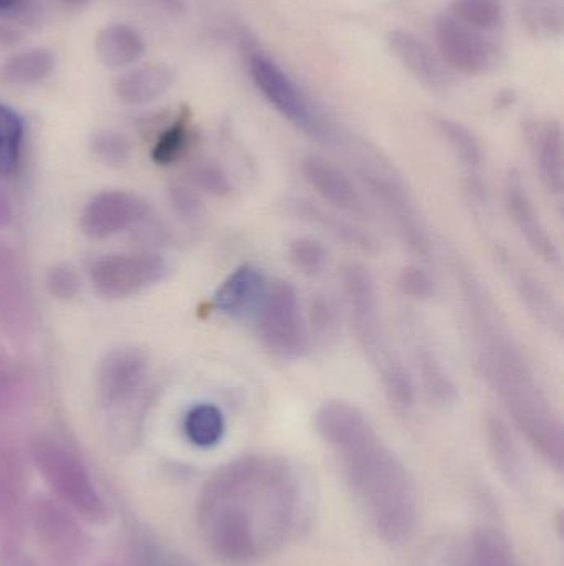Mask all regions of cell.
I'll list each match as a JSON object with an SVG mask.
<instances>
[{
  "label": "cell",
  "instance_id": "obj_4",
  "mask_svg": "<svg viewBox=\"0 0 564 566\" xmlns=\"http://www.w3.org/2000/svg\"><path fill=\"white\" fill-rule=\"evenodd\" d=\"M248 75L260 95L295 128L308 138L330 148H344L348 138L337 123L321 108L320 103L260 50H251L247 59Z\"/></svg>",
  "mask_w": 564,
  "mask_h": 566
},
{
  "label": "cell",
  "instance_id": "obj_20",
  "mask_svg": "<svg viewBox=\"0 0 564 566\" xmlns=\"http://www.w3.org/2000/svg\"><path fill=\"white\" fill-rule=\"evenodd\" d=\"M390 46L401 65L430 92L444 93L453 85L449 69L419 36L407 30H393Z\"/></svg>",
  "mask_w": 564,
  "mask_h": 566
},
{
  "label": "cell",
  "instance_id": "obj_14",
  "mask_svg": "<svg viewBox=\"0 0 564 566\" xmlns=\"http://www.w3.org/2000/svg\"><path fill=\"white\" fill-rule=\"evenodd\" d=\"M35 315L19 259L0 242V333L23 339L32 333Z\"/></svg>",
  "mask_w": 564,
  "mask_h": 566
},
{
  "label": "cell",
  "instance_id": "obj_44",
  "mask_svg": "<svg viewBox=\"0 0 564 566\" xmlns=\"http://www.w3.org/2000/svg\"><path fill=\"white\" fill-rule=\"evenodd\" d=\"M25 3V0H0V15L2 13L15 12Z\"/></svg>",
  "mask_w": 564,
  "mask_h": 566
},
{
  "label": "cell",
  "instance_id": "obj_16",
  "mask_svg": "<svg viewBox=\"0 0 564 566\" xmlns=\"http://www.w3.org/2000/svg\"><path fill=\"white\" fill-rule=\"evenodd\" d=\"M149 365L139 349L119 348L103 358L96 373V389L106 406L131 401L148 379Z\"/></svg>",
  "mask_w": 564,
  "mask_h": 566
},
{
  "label": "cell",
  "instance_id": "obj_37",
  "mask_svg": "<svg viewBox=\"0 0 564 566\" xmlns=\"http://www.w3.org/2000/svg\"><path fill=\"white\" fill-rule=\"evenodd\" d=\"M189 145V123L185 116H181L178 122L172 123L168 129L159 135L155 148H152V159L161 166H169L179 161L184 155Z\"/></svg>",
  "mask_w": 564,
  "mask_h": 566
},
{
  "label": "cell",
  "instance_id": "obj_11",
  "mask_svg": "<svg viewBox=\"0 0 564 566\" xmlns=\"http://www.w3.org/2000/svg\"><path fill=\"white\" fill-rule=\"evenodd\" d=\"M29 522H32L36 538L43 551L65 566L78 564L88 552V535L79 527L72 512L52 499H39L30 505Z\"/></svg>",
  "mask_w": 564,
  "mask_h": 566
},
{
  "label": "cell",
  "instance_id": "obj_15",
  "mask_svg": "<svg viewBox=\"0 0 564 566\" xmlns=\"http://www.w3.org/2000/svg\"><path fill=\"white\" fill-rule=\"evenodd\" d=\"M506 206L513 224L529 248L553 269H562V252L543 224L522 175L512 169L506 179Z\"/></svg>",
  "mask_w": 564,
  "mask_h": 566
},
{
  "label": "cell",
  "instance_id": "obj_7",
  "mask_svg": "<svg viewBox=\"0 0 564 566\" xmlns=\"http://www.w3.org/2000/svg\"><path fill=\"white\" fill-rule=\"evenodd\" d=\"M32 458L43 481L66 509L89 524L108 521V504L78 455L60 442L40 438L33 442Z\"/></svg>",
  "mask_w": 564,
  "mask_h": 566
},
{
  "label": "cell",
  "instance_id": "obj_36",
  "mask_svg": "<svg viewBox=\"0 0 564 566\" xmlns=\"http://www.w3.org/2000/svg\"><path fill=\"white\" fill-rule=\"evenodd\" d=\"M132 560L136 566H194L182 555L175 554L166 545L159 544L158 538L149 535H136L131 541Z\"/></svg>",
  "mask_w": 564,
  "mask_h": 566
},
{
  "label": "cell",
  "instance_id": "obj_1",
  "mask_svg": "<svg viewBox=\"0 0 564 566\" xmlns=\"http://www.w3.org/2000/svg\"><path fill=\"white\" fill-rule=\"evenodd\" d=\"M315 504L310 481L294 462L280 455H241L202 488L199 528L221 564L257 565L310 528Z\"/></svg>",
  "mask_w": 564,
  "mask_h": 566
},
{
  "label": "cell",
  "instance_id": "obj_43",
  "mask_svg": "<svg viewBox=\"0 0 564 566\" xmlns=\"http://www.w3.org/2000/svg\"><path fill=\"white\" fill-rule=\"evenodd\" d=\"M12 205L6 189L0 186V229L7 228L12 222Z\"/></svg>",
  "mask_w": 564,
  "mask_h": 566
},
{
  "label": "cell",
  "instance_id": "obj_8",
  "mask_svg": "<svg viewBox=\"0 0 564 566\" xmlns=\"http://www.w3.org/2000/svg\"><path fill=\"white\" fill-rule=\"evenodd\" d=\"M255 318L258 319L262 343L272 355L287 361L307 355L311 339L294 283L272 282L267 298Z\"/></svg>",
  "mask_w": 564,
  "mask_h": 566
},
{
  "label": "cell",
  "instance_id": "obj_41",
  "mask_svg": "<svg viewBox=\"0 0 564 566\" xmlns=\"http://www.w3.org/2000/svg\"><path fill=\"white\" fill-rule=\"evenodd\" d=\"M49 292L58 300H72L78 295L82 289V281L72 265H55L46 275Z\"/></svg>",
  "mask_w": 564,
  "mask_h": 566
},
{
  "label": "cell",
  "instance_id": "obj_27",
  "mask_svg": "<svg viewBox=\"0 0 564 566\" xmlns=\"http://www.w3.org/2000/svg\"><path fill=\"white\" fill-rule=\"evenodd\" d=\"M434 128L437 129L440 138L449 145L457 161L466 169L469 181L482 179L483 148L472 129L467 128L464 123L446 118V116H436Z\"/></svg>",
  "mask_w": 564,
  "mask_h": 566
},
{
  "label": "cell",
  "instance_id": "obj_33",
  "mask_svg": "<svg viewBox=\"0 0 564 566\" xmlns=\"http://www.w3.org/2000/svg\"><path fill=\"white\" fill-rule=\"evenodd\" d=\"M288 261L307 277H320L330 265V251L315 238H297L288 245Z\"/></svg>",
  "mask_w": 564,
  "mask_h": 566
},
{
  "label": "cell",
  "instance_id": "obj_29",
  "mask_svg": "<svg viewBox=\"0 0 564 566\" xmlns=\"http://www.w3.org/2000/svg\"><path fill=\"white\" fill-rule=\"evenodd\" d=\"M55 69V56L49 49H30L0 63V82L10 86H29L43 82Z\"/></svg>",
  "mask_w": 564,
  "mask_h": 566
},
{
  "label": "cell",
  "instance_id": "obj_30",
  "mask_svg": "<svg viewBox=\"0 0 564 566\" xmlns=\"http://www.w3.org/2000/svg\"><path fill=\"white\" fill-rule=\"evenodd\" d=\"M416 359L421 382H423L427 398L440 408H450L456 405L457 398H459L456 381L447 371L437 353L429 346H419L416 349Z\"/></svg>",
  "mask_w": 564,
  "mask_h": 566
},
{
  "label": "cell",
  "instance_id": "obj_40",
  "mask_svg": "<svg viewBox=\"0 0 564 566\" xmlns=\"http://www.w3.org/2000/svg\"><path fill=\"white\" fill-rule=\"evenodd\" d=\"M397 286H400L403 295L413 300H430L436 295V281L426 269L419 265H407L400 272L397 277Z\"/></svg>",
  "mask_w": 564,
  "mask_h": 566
},
{
  "label": "cell",
  "instance_id": "obj_10",
  "mask_svg": "<svg viewBox=\"0 0 564 566\" xmlns=\"http://www.w3.org/2000/svg\"><path fill=\"white\" fill-rule=\"evenodd\" d=\"M434 36L444 65L464 75H483L499 59V46L490 36L470 29L449 12L437 17Z\"/></svg>",
  "mask_w": 564,
  "mask_h": 566
},
{
  "label": "cell",
  "instance_id": "obj_38",
  "mask_svg": "<svg viewBox=\"0 0 564 566\" xmlns=\"http://www.w3.org/2000/svg\"><path fill=\"white\" fill-rule=\"evenodd\" d=\"M189 179L195 188L202 189L209 195L224 198L232 192V181L227 171L222 168L219 163L204 159V161L195 163L189 171Z\"/></svg>",
  "mask_w": 564,
  "mask_h": 566
},
{
  "label": "cell",
  "instance_id": "obj_3",
  "mask_svg": "<svg viewBox=\"0 0 564 566\" xmlns=\"http://www.w3.org/2000/svg\"><path fill=\"white\" fill-rule=\"evenodd\" d=\"M315 428L377 537L391 545L411 541L419 524L416 482L368 416L351 402L328 401L315 412Z\"/></svg>",
  "mask_w": 564,
  "mask_h": 566
},
{
  "label": "cell",
  "instance_id": "obj_17",
  "mask_svg": "<svg viewBox=\"0 0 564 566\" xmlns=\"http://www.w3.org/2000/svg\"><path fill=\"white\" fill-rule=\"evenodd\" d=\"M308 185L334 209L354 219H366L370 208L350 176L323 156L310 155L301 161Z\"/></svg>",
  "mask_w": 564,
  "mask_h": 566
},
{
  "label": "cell",
  "instance_id": "obj_2",
  "mask_svg": "<svg viewBox=\"0 0 564 566\" xmlns=\"http://www.w3.org/2000/svg\"><path fill=\"white\" fill-rule=\"evenodd\" d=\"M454 272L462 293L480 373L499 396L517 431L550 468L562 472V416L546 395L532 363L479 275L460 259L454 262Z\"/></svg>",
  "mask_w": 564,
  "mask_h": 566
},
{
  "label": "cell",
  "instance_id": "obj_42",
  "mask_svg": "<svg viewBox=\"0 0 564 566\" xmlns=\"http://www.w3.org/2000/svg\"><path fill=\"white\" fill-rule=\"evenodd\" d=\"M171 202L184 221L199 222L204 218L205 209L201 196L188 186L175 185L171 189Z\"/></svg>",
  "mask_w": 564,
  "mask_h": 566
},
{
  "label": "cell",
  "instance_id": "obj_23",
  "mask_svg": "<svg viewBox=\"0 0 564 566\" xmlns=\"http://www.w3.org/2000/svg\"><path fill=\"white\" fill-rule=\"evenodd\" d=\"M486 434L490 454L507 484L517 491H525L529 471L509 424L499 416L490 415L486 421Z\"/></svg>",
  "mask_w": 564,
  "mask_h": 566
},
{
  "label": "cell",
  "instance_id": "obj_9",
  "mask_svg": "<svg viewBox=\"0 0 564 566\" xmlns=\"http://www.w3.org/2000/svg\"><path fill=\"white\" fill-rule=\"evenodd\" d=\"M168 272L161 255L111 254L89 265V281L103 298L121 300L161 282Z\"/></svg>",
  "mask_w": 564,
  "mask_h": 566
},
{
  "label": "cell",
  "instance_id": "obj_31",
  "mask_svg": "<svg viewBox=\"0 0 564 566\" xmlns=\"http://www.w3.org/2000/svg\"><path fill=\"white\" fill-rule=\"evenodd\" d=\"M184 432L198 448H215L224 439V412L211 402L192 406L184 418Z\"/></svg>",
  "mask_w": 564,
  "mask_h": 566
},
{
  "label": "cell",
  "instance_id": "obj_34",
  "mask_svg": "<svg viewBox=\"0 0 564 566\" xmlns=\"http://www.w3.org/2000/svg\"><path fill=\"white\" fill-rule=\"evenodd\" d=\"M23 122L10 106L0 103V171L15 168L22 153Z\"/></svg>",
  "mask_w": 564,
  "mask_h": 566
},
{
  "label": "cell",
  "instance_id": "obj_32",
  "mask_svg": "<svg viewBox=\"0 0 564 566\" xmlns=\"http://www.w3.org/2000/svg\"><path fill=\"white\" fill-rule=\"evenodd\" d=\"M449 13L470 29L490 33L503 25L506 6L503 0H453Z\"/></svg>",
  "mask_w": 564,
  "mask_h": 566
},
{
  "label": "cell",
  "instance_id": "obj_28",
  "mask_svg": "<svg viewBox=\"0 0 564 566\" xmlns=\"http://www.w3.org/2000/svg\"><path fill=\"white\" fill-rule=\"evenodd\" d=\"M305 319L310 339L321 348H333L340 342L343 332V310L331 293H315Z\"/></svg>",
  "mask_w": 564,
  "mask_h": 566
},
{
  "label": "cell",
  "instance_id": "obj_25",
  "mask_svg": "<svg viewBox=\"0 0 564 566\" xmlns=\"http://www.w3.org/2000/svg\"><path fill=\"white\" fill-rule=\"evenodd\" d=\"M145 52V40L126 23H109L96 33V56L108 69L118 70L135 65Z\"/></svg>",
  "mask_w": 564,
  "mask_h": 566
},
{
  "label": "cell",
  "instance_id": "obj_45",
  "mask_svg": "<svg viewBox=\"0 0 564 566\" xmlns=\"http://www.w3.org/2000/svg\"><path fill=\"white\" fill-rule=\"evenodd\" d=\"M62 2L68 7H83L86 6V3L89 2V0H62Z\"/></svg>",
  "mask_w": 564,
  "mask_h": 566
},
{
  "label": "cell",
  "instance_id": "obj_24",
  "mask_svg": "<svg viewBox=\"0 0 564 566\" xmlns=\"http://www.w3.org/2000/svg\"><path fill=\"white\" fill-rule=\"evenodd\" d=\"M174 72L169 66L158 63L136 66L116 82L115 92L119 102L126 105H149L164 96L174 85Z\"/></svg>",
  "mask_w": 564,
  "mask_h": 566
},
{
  "label": "cell",
  "instance_id": "obj_39",
  "mask_svg": "<svg viewBox=\"0 0 564 566\" xmlns=\"http://www.w3.org/2000/svg\"><path fill=\"white\" fill-rule=\"evenodd\" d=\"M93 153L109 166H123L129 159L131 145H129L126 136L119 133L105 129V132L96 133L92 139Z\"/></svg>",
  "mask_w": 564,
  "mask_h": 566
},
{
  "label": "cell",
  "instance_id": "obj_19",
  "mask_svg": "<svg viewBox=\"0 0 564 566\" xmlns=\"http://www.w3.org/2000/svg\"><path fill=\"white\" fill-rule=\"evenodd\" d=\"M270 283L262 269L242 265L215 290L212 303L217 312L228 318H254L267 298Z\"/></svg>",
  "mask_w": 564,
  "mask_h": 566
},
{
  "label": "cell",
  "instance_id": "obj_6",
  "mask_svg": "<svg viewBox=\"0 0 564 566\" xmlns=\"http://www.w3.org/2000/svg\"><path fill=\"white\" fill-rule=\"evenodd\" d=\"M344 300L358 345L376 369L381 382L404 371L406 366L391 346L381 313L380 293L373 272L363 264H348L341 274Z\"/></svg>",
  "mask_w": 564,
  "mask_h": 566
},
{
  "label": "cell",
  "instance_id": "obj_21",
  "mask_svg": "<svg viewBox=\"0 0 564 566\" xmlns=\"http://www.w3.org/2000/svg\"><path fill=\"white\" fill-rule=\"evenodd\" d=\"M287 209L295 218L315 226V228L323 229L331 238L337 239L347 248L361 252V254L373 255L380 251V242L366 229L353 224L347 218H341V216L334 214V212L328 211V209L321 208L320 205H315L308 199H288Z\"/></svg>",
  "mask_w": 564,
  "mask_h": 566
},
{
  "label": "cell",
  "instance_id": "obj_13",
  "mask_svg": "<svg viewBox=\"0 0 564 566\" xmlns=\"http://www.w3.org/2000/svg\"><path fill=\"white\" fill-rule=\"evenodd\" d=\"M148 205L132 192L105 191L85 206L79 226L88 238L108 239L135 228L148 218Z\"/></svg>",
  "mask_w": 564,
  "mask_h": 566
},
{
  "label": "cell",
  "instance_id": "obj_12",
  "mask_svg": "<svg viewBox=\"0 0 564 566\" xmlns=\"http://www.w3.org/2000/svg\"><path fill=\"white\" fill-rule=\"evenodd\" d=\"M493 258L502 269L507 281L512 285L513 292L536 323L549 332L555 333L556 336H562L564 326L562 303L553 295L552 290L503 245H497Z\"/></svg>",
  "mask_w": 564,
  "mask_h": 566
},
{
  "label": "cell",
  "instance_id": "obj_5",
  "mask_svg": "<svg viewBox=\"0 0 564 566\" xmlns=\"http://www.w3.org/2000/svg\"><path fill=\"white\" fill-rule=\"evenodd\" d=\"M358 179L396 231L404 248L423 262L433 258V242L416 199L403 176L383 156L361 146L357 156Z\"/></svg>",
  "mask_w": 564,
  "mask_h": 566
},
{
  "label": "cell",
  "instance_id": "obj_35",
  "mask_svg": "<svg viewBox=\"0 0 564 566\" xmlns=\"http://www.w3.org/2000/svg\"><path fill=\"white\" fill-rule=\"evenodd\" d=\"M26 382L20 369L0 352V416L12 415L25 402Z\"/></svg>",
  "mask_w": 564,
  "mask_h": 566
},
{
  "label": "cell",
  "instance_id": "obj_22",
  "mask_svg": "<svg viewBox=\"0 0 564 566\" xmlns=\"http://www.w3.org/2000/svg\"><path fill=\"white\" fill-rule=\"evenodd\" d=\"M530 146L545 188L556 198L564 189V135L558 119L533 122L529 126Z\"/></svg>",
  "mask_w": 564,
  "mask_h": 566
},
{
  "label": "cell",
  "instance_id": "obj_26",
  "mask_svg": "<svg viewBox=\"0 0 564 566\" xmlns=\"http://www.w3.org/2000/svg\"><path fill=\"white\" fill-rule=\"evenodd\" d=\"M459 566H517L509 537L493 525H480L470 534Z\"/></svg>",
  "mask_w": 564,
  "mask_h": 566
},
{
  "label": "cell",
  "instance_id": "obj_18",
  "mask_svg": "<svg viewBox=\"0 0 564 566\" xmlns=\"http://www.w3.org/2000/svg\"><path fill=\"white\" fill-rule=\"evenodd\" d=\"M26 474L22 459L9 448H0V534L19 542L29 522Z\"/></svg>",
  "mask_w": 564,
  "mask_h": 566
}]
</instances>
